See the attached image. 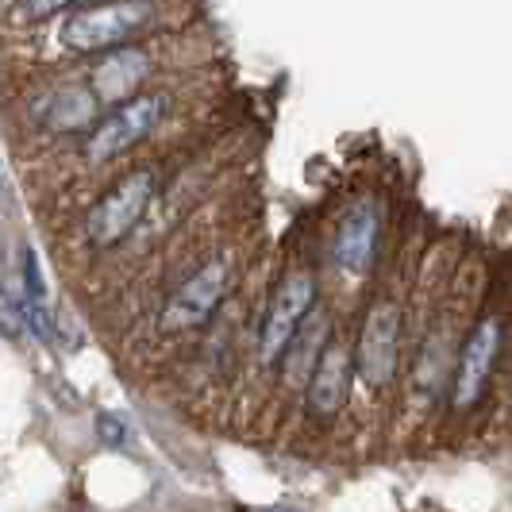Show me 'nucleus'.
I'll return each instance as SVG.
<instances>
[{"label":"nucleus","mask_w":512,"mask_h":512,"mask_svg":"<svg viewBox=\"0 0 512 512\" xmlns=\"http://www.w3.org/2000/svg\"><path fill=\"white\" fill-rule=\"evenodd\" d=\"M154 16V0H104L93 8H77L58 27V43L74 54H108L128 47L135 31Z\"/></svg>","instance_id":"nucleus-1"},{"label":"nucleus","mask_w":512,"mask_h":512,"mask_svg":"<svg viewBox=\"0 0 512 512\" xmlns=\"http://www.w3.org/2000/svg\"><path fill=\"white\" fill-rule=\"evenodd\" d=\"M154 197H158V178H154L151 170H135L124 181H116L97 201V208L89 212V224H85L89 243L97 251H108V247L124 243L131 231L139 228V220L147 216Z\"/></svg>","instance_id":"nucleus-2"},{"label":"nucleus","mask_w":512,"mask_h":512,"mask_svg":"<svg viewBox=\"0 0 512 512\" xmlns=\"http://www.w3.org/2000/svg\"><path fill=\"white\" fill-rule=\"evenodd\" d=\"M162 116H166V97H158V93H143V97L116 104L104 120L93 124L89 139H85V158L89 162H112L116 154L143 143L162 124Z\"/></svg>","instance_id":"nucleus-3"},{"label":"nucleus","mask_w":512,"mask_h":512,"mask_svg":"<svg viewBox=\"0 0 512 512\" xmlns=\"http://www.w3.org/2000/svg\"><path fill=\"white\" fill-rule=\"evenodd\" d=\"M312 305H316V278L312 274L297 270V274H289L278 285V293L270 301V312L262 320V332H258V355H262L266 366H278L285 359V351L297 339Z\"/></svg>","instance_id":"nucleus-4"},{"label":"nucleus","mask_w":512,"mask_h":512,"mask_svg":"<svg viewBox=\"0 0 512 512\" xmlns=\"http://www.w3.org/2000/svg\"><path fill=\"white\" fill-rule=\"evenodd\" d=\"M231 282L228 258H208L197 274H189L185 282L174 289V297L162 308V328L170 332H185V328H201L208 316L220 308L224 293Z\"/></svg>","instance_id":"nucleus-5"},{"label":"nucleus","mask_w":512,"mask_h":512,"mask_svg":"<svg viewBox=\"0 0 512 512\" xmlns=\"http://www.w3.org/2000/svg\"><path fill=\"white\" fill-rule=\"evenodd\" d=\"M397 347H401V308L397 305H374L370 316L362 320L359 351L355 366L359 378L370 389H385L397 374Z\"/></svg>","instance_id":"nucleus-6"},{"label":"nucleus","mask_w":512,"mask_h":512,"mask_svg":"<svg viewBox=\"0 0 512 512\" xmlns=\"http://www.w3.org/2000/svg\"><path fill=\"white\" fill-rule=\"evenodd\" d=\"M501 355V324L497 320H482L470 339L462 343L459 370H455V409H470L482 401L489 378H493V366Z\"/></svg>","instance_id":"nucleus-7"},{"label":"nucleus","mask_w":512,"mask_h":512,"mask_svg":"<svg viewBox=\"0 0 512 512\" xmlns=\"http://www.w3.org/2000/svg\"><path fill=\"white\" fill-rule=\"evenodd\" d=\"M151 54L143 51V47H116V51H108L93 66V77H89V85H93V93L101 97V104H124L131 101L135 93H139V85L147 81L151 74Z\"/></svg>","instance_id":"nucleus-8"},{"label":"nucleus","mask_w":512,"mask_h":512,"mask_svg":"<svg viewBox=\"0 0 512 512\" xmlns=\"http://www.w3.org/2000/svg\"><path fill=\"white\" fill-rule=\"evenodd\" d=\"M378 231H382V216L374 201H359L355 208H347L335 231V262L355 278L366 274L378 251Z\"/></svg>","instance_id":"nucleus-9"},{"label":"nucleus","mask_w":512,"mask_h":512,"mask_svg":"<svg viewBox=\"0 0 512 512\" xmlns=\"http://www.w3.org/2000/svg\"><path fill=\"white\" fill-rule=\"evenodd\" d=\"M97 108L101 97L93 93V85H58L31 101V116L51 131H81L97 120Z\"/></svg>","instance_id":"nucleus-10"},{"label":"nucleus","mask_w":512,"mask_h":512,"mask_svg":"<svg viewBox=\"0 0 512 512\" xmlns=\"http://www.w3.org/2000/svg\"><path fill=\"white\" fill-rule=\"evenodd\" d=\"M351 374H355V355L343 343H328L308 378V409L316 416H335L347 401Z\"/></svg>","instance_id":"nucleus-11"},{"label":"nucleus","mask_w":512,"mask_h":512,"mask_svg":"<svg viewBox=\"0 0 512 512\" xmlns=\"http://www.w3.org/2000/svg\"><path fill=\"white\" fill-rule=\"evenodd\" d=\"M324 347H328V316H312L308 324H301L297 339L285 351V378L289 382H308V374L316 370Z\"/></svg>","instance_id":"nucleus-12"},{"label":"nucleus","mask_w":512,"mask_h":512,"mask_svg":"<svg viewBox=\"0 0 512 512\" xmlns=\"http://www.w3.org/2000/svg\"><path fill=\"white\" fill-rule=\"evenodd\" d=\"M93 0H12V12L20 20H51V16H62V12H77Z\"/></svg>","instance_id":"nucleus-13"},{"label":"nucleus","mask_w":512,"mask_h":512,"mask_svg":"<svg viewBox=\"0 0 512 512\" xmlns=\"http://www.w3.org/2000/svg\"><path fill=\"white\" fill-rule=\"evenodd\" d=\"M101 439L104 443H112V447H120V443L128 439V424L116 420V416H101Z\"/></svg>","instance_id":"nucleus-14"},{"label":"nucleus","mask_w":512,"mask_h":512,"mask_svg":"<svg viewBox=\"0 0 512 512\" xmlns=\"http://www.w3.org/2000/svg\"><path fill=\"white\" fill-rule=\"evenodd\" d=\"M258 512H297V509H258Z\"/></svg>","instance_id":"nucleus-15"}]
</instances>
